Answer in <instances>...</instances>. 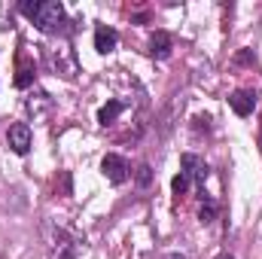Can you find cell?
I'll return each instance as SVG.
<instances>
[{
  "mask_svg": "<svg viewBox=\"0 0 262 259\" xmlns=\"http://www.w3.org/2000/svg\"><path fill=\"white\" fill-rule=\"evenodd\" d=\"M21 12L40 28V31H46V34H52V31H61V25H64V6L58 3V0H40V3H21Z\"/></svg>",
  "mask_w": 262,
  "mask_h": 259,
  "instance_id": "obj_1",
  "label": "cell"
},
{
  "mask_svg": "<svg viewBox=\"0 0 262 259\" xmlns=\"http://www.w3.org/2000/svg\"><path fill=\"white\" fill-rule=\"evenodd\" d=\"M101 171H104V177L110 180V183H125L131 177V168H128V162L122 159V156H116V153H107L104 156V162H101Z\"/></svg>",
  "mask_w": 262,
  "mask_h": 259,
  "instance_id": "obj_2",
  "label": "cell"
},
{
  "mask_svg": "<svg viewBox=\"0 0 262 259\" xmlns=\"http://www.w3.org/2000/svg\"><path fill=\"white\" fill-rule=\"evenodd\" d=\"M6 143H9L12 153L28 156V149H31V125H28V122H15V125H9V131H6Z\"/></svg>",
  "mask_w": 262,
  "mask_h": 259,
  "instance_id": "obj_3",
  "label": "cell"
},
{
  "mask_svg": "<svg viewBox=\"0 0 262 259\" xmlns=\"http://www.w3.org/2000/svg\"><path fill=\"white\" fill-rule=\"evenodd\" d=\"M116 46H119V34H116L113 28H107V25H98V28H95V49H98L101 55H110Z\"/></svg>",
  "mask_w": 262,
  "mask_h": 259,
  "instance_id": "obj_4",
  "label": "cell"
},
{
  "mask_svg": "<svg viewBox=\"0 0 262 259\" xmlns=\"http://www.w3.org/2000/svg\"><path fill=\"white\" fill-rule=\"evenodd\" d=\"M229 107H232L238 116H250V113L256 110V92H250V89L235 92V95L229 98Z\"/></svg>",
  "mask_w": 262,
  "mask_h": 259,
  "instance_id": "obj_5",
  "label": "cell"
},
{
  "mask_svg": "<svg viewBox=\"0 0 262 259\" xmlns=\"http://www.w3.org/2000/svg\"><path fill=\"white\" fill-rule=\"evenodd\" d=\"M76 238H70L67 232L58 229V235H55V241H52V259H76Z\"/></svg>",
  "mask_w": 262,
  "mask_h": 259,
  "instance_id": "obj_6",
  "label": "cell"
},
{
  "mask_svg": "<svg viewBox=\"0 0 262 259\" xmlns=\"http://www.w3.org/2000/svg\"><path fill=\"white\" fill-rule=\"evenodd\" d=\"M180 162H183V174H186L189 180H198V183L204 186V180H207V165H204L198 156H192V153H186Z\"/></svg>",
  "mask_w": 262,
  "mask_h": 259,
  "instance_id": "obj_7",
  "label": "cell"
},
{
  "mask_svg": "<svg viewBox=\"0 0 262 259\" xmlns=\"http://www.w3.org/2000/svg\"><path fill=\"white\" fill-rule=\"evenodd\" d=\"M149 55L159 58V61L171 58V37H168L165 31H156V34H152V40H149Z\"/></svg>",
  "mask_w": 262,
  "mask_h": 259,
  "instance_id": "obj_8",
  "label": "cell"
},
{
  "mask_svg": "<svg viewBox=\"0 0 262 259\" xmlns=\"http://www.w3.org/2000/svg\"><path fill=\"white\" fill-rule=\"evenodd\" d=\"M122 110H125V104H122V101H107V104L98 110V122L107 128V125H113V122H116V116H119Z\"/></svg>",
  "mask_w": 262,
  "mask_h": 259,
  "instance_id": "obj_9",
  "label": "cell"
},
{
  "mask_svg": "<svg viewBox=\"0 0 262 259\" xmlns=\"http://www.w3.org/2000/svg\"><path fill=\"white\" fill-rule=\"evenodd\" d=\"M25 110H28V113L37 119V116H43V113L49 110V98H46V95H37V98L31 95V98L25 101Z\"/></svg>",
  "mask_w": 262,
  "mask_h": 259,
  "instance_id": "obj_10",
  "label": "cell"
},
{
  "mask_svg": "<svg viewBox=\"0 0 262 259\" xmlns=\"http://www.w3.org/2000/svg\"><path fill=\"white\" fill-rule=\"evenodd\" d=\"M31 82H34V67L21 64L18 67V76H15V85H18V89H28Z\"/></svg>",
  "mask_w": 262,
  "mask_h": 259,
  "instance_id": "obj_11",
  "label": "cell"
},
{
  "mask_svg": "<svg viewBox=\"0 0 262 259\" xmlns=\"http://www.w3.org/2000/svg\"><path fill=\"white\" fill-rule=\"evenodd\" d=\"M171 189H174V195H177V198H180V195H186V192H189V177L180 171V174L171 180Z\"/></svg>",
  "mask_w": 262,
  "mask_h": 259,
  "instance_id": "obj_12",
  "label": "cell"
},
{
  "mask_svg": "<svg viewBox=\"0 0 262 259\" xmlns=\"http://www.w3.org/2000/svg\"><path fill=\"white\" fill-rule=\"evenodd\" d=\"M149 183H152V168L143 162V165H137V186H143V189H146Z\"/></svg>",
  "mask_w": 262,
  "mask_h": 259,
  "instance_id": "obj_13",
  "label": "cell"
},
{
  "mask_svg": "<svg viewBox=\"0 0 262 259\" xmlns=\"http://www.w3.org/2000/svg\"><path fill=\"white\" fill-rule=\"evenodd\" d=\"M213 217H216V204H213V201H204L201 210H198V220H201V223H210Z\"/></svg>",
  "mask_w": 262,
  "mask_h": 259,
  "instance_id": "obj_14",
  "label": "cell"
},
{
  "mask_svg": "<svg viewBox=\"0 0 262 259\" xmlns=\"http://www.w3.org/2000/svg\"><path fill=\"white\" fill-rule=\"evenodd\" d=\"M168 259H183V256H168Z\"/></svg>",
  "mask_w": 262,
  "mask_h": 259,
  "instance_id": "obj_15",
  "label": "cell"
},
{
  "mask_svg": "<svg viewBox=\"0 0 262 259\" xmlns=\"http://www.w3.org/2000/svg\"><path fill=\"white\" fill-rule=\"evenodd\" d=\"M220 259H232V256H220Z\"/></svg>",
  "mask_w": 262,
  "mask_h": 259,
  "instance_id": "obj_16",
  "label": "cell"
}]
</instances>
